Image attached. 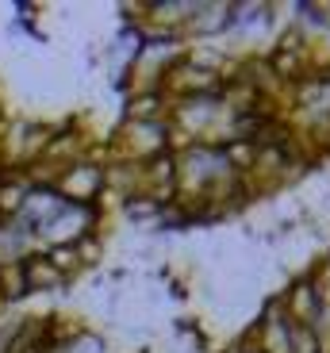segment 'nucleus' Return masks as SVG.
I'll list each match as a JSON object with an SVG mask.
<instances>
[{"mask_svg":"<svg viewBox=\"0 0 330 353\" xmlns=\"http://www.w3.org/2000/svg\"><path fill=\"white\" fill-rule=\"evenodd\" d=\"M23 276H27L31 296H35V292H58V288L70 284V276L54 269V261L46 257V250H31V254L23 257Z\"/></svg>","mask_w":330,"mask_h":353,"instance_id":"f257e3e1","label":"nucleus"},{"mask_svg":"<svg viewBox=\"0 0 330 353\" xmlns=\"http://www.w3.org/2000/svg\"><path fill=\"white\" fill-rule=\"evenodd\" d=\"M165 208H169V203L158 200L154 192H134V196H127V200H119V212L131 223H158Z\"/></svg>","mask_w":330,"mask_h":353,"instance_id":"f03ea898","label":"nucleus"},{"mask_svg":"<svg viewBox=\"0 0 330 353\" xmlns=\"http://www.w3.org/2000/svg\"><path fill=\"white\" fill-rule=\"evenodd\" d=\"M27 296H31V288H27V276H23V261L0 265V303L4 307H16Z\"/></svg>","mask_w":330,"mask_h":353,"instance_id":"7ed1b4c3","label":"nucleus"},{"mask_svg":"<svg viewBox=\"0 0 330 353\" xmlns=\"http://www.w3.org/2000/svg\"><path fill=\"white\" fill-rule=\"evenodd\" d=\"M73 250H77V257H81V265L89 269V265H96L100 261V254H104V246H100V234H81L77 242H70Z\"/></svg>","mask_w":330,"mask_h":353,"instance_id":"20e7f679","label":"nucleus"}]
</instances>
